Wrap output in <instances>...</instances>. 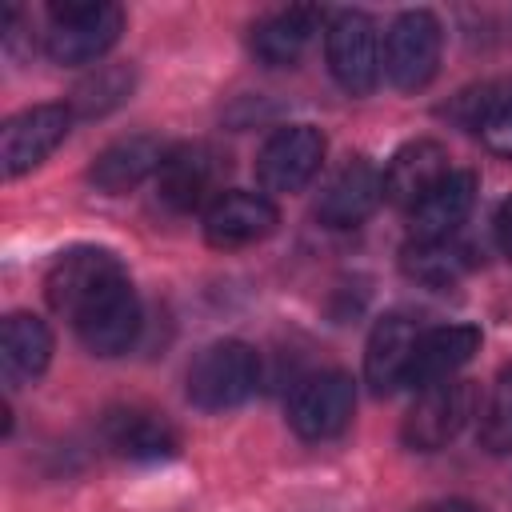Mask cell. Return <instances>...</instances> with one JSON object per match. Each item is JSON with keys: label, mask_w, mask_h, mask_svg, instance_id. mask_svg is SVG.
<instances>
[{"label": "cell", "mask_w": 512, "mask_h": 512, "mask_svg": "<svg viewBox=\"0 0 512 512\" xmlns=\"http://www.w3.org/2000/svg\"><path fill=\"white\" fill-rule=\"evenodd\" d=\"M260 384V360L244 340L208 344L188 368V400L204 412H224L244 404Z\"/></svg>", "instance_id": "7a4b0ae2"}, {"label": "cell", "mask_w": 512, "mask_h": 512, "mask_svg": "<svg viewBox=\"0 0 512 512\" xmlns=\"http://www.w3.org/2000/svg\"><path fill=\"white\" fill-rule=\"evenodd\" d=\"M476 204V176L472 172H448L444 184H436L412 212H408V224H412V240L420 244H432V240H452L456 228L464 224V216L472 212Z\"/></svg>", "instance_id": "ac0fdd59"}, {"label": "cell", "mask_w": 512, "mask_h": 512, "mask_svg": "<svg viewBox=\"0 0 512 512\" xmlns=\"http://www.w3.org/2000/svg\"><path fill=\"white\" fill-rule=\"evenodd\" d=\"M132 92V72L128 68H96V76H88L76 92H72V112L76 116H104L116 104H124V96Z\"/></svg>", "instance_id": "d4e9b609"}, {"label": "cell", "mask_w": 512, "mask_h": 512, "mask_svg": "<svg viewBox=\"0 0 512 512\" xmlns=\"http://www.w3.org/2000/svg\"><path fill=\"white\" fill-rule=\"evenodd\" d=\"M476 348H480V328H472V324H444V328L420 332L416 352H412V376H408V384L432 388V384L456 380V372L472 360Z\"/></svg>", "instance_id": "e0dca14e"}, {"label": "cell", "mask_w": 512, "mask_h": 512, "mask_svg": "<svg viewBox=\"0 0 512 512\" xmlns=\"http://www.w3.org/2000/svg\"><path fill=\"white\" fill-rule=\"evenodd\" d=\"M164 152H168V148H164L156 136H124V140L108 144V148L92 160L88 180H92L100 192L120 196V192L136 188L140 180L156 176L160 164H164Z\"/></svg>", "instance_id": "d6986e66"}, {"label": "cell", "mask_w": 512, "mask_h": 512, "mask_svg": "<svg viewBox=\"0 0 512 512\" xmlns=\"http://www.w3.org/2000/svg\"><path fill=\"white\" fill-rule=\"evenodd\" d=\"M84 348H92L96 356H120L132 348L136 332H140V300L132 292V284L124 292H116L112 300H104L96 312H88L76 324Z\"/></svg>", "instance_id": "7402d4cb"}, {"label": "cell", "mask_w": 512, "mask_h": 512, "mask_svg": "<svg viewBox=\"0 0 512 512\" xmlns=\"http://www.w3.org/2000/svg\"><path fill=\"white\" fill-rule=\"evenodd\" d=\"M444 112L456 124H464L468 132H476L496 156H508L512 160V84L496 80V84L468 88Z\"/></svg>", "instance_id": "2e32d148"}, {"label": "cell", "mask_w": 512, "mask_h": 512, "mask_svg": "<svg viewBox=\"0 0 512 512\" xmlns=\"http://www.w3.org/2000/svg\"><path fill=\"white\" fill-rule=\"evenodd\" d=\"M68 124H72L68 104H32V108L16 112L0 128V168H4V176L8 180L24 176L44 156H52L56 144L68 136Z\"/></svg>", "instance_id": "52a82bcc"}, {"label": "cell", "mask_w": 512, "mask_h": 512, "mask_svg": "<svg viewBox=\"0 0 512 512\" xmlns=\"http://www.w3.org/2000/svg\"><path fill=\"white\" fill-rule=\"evenodd\" d=\"M380 200H384V172L372 160L356 156L332 176V184L324 188V196L316 204V216L328 228H356L360 220H368L376 212Z\"/></svg>", "instance_id": "7c38bea8"}, {"label": "cell", "mask_w": 512, "mask_h": 512, "mask_svg": "<svg viewBox=\"0 0 512 512\" xmlns=\"http://www.w3.org/2000/svg\"><path fill=\"white\" fill-rule=\"evenodd\" d=\"M224 172V156L208 144H180L164 152V164L156 172V196L172 212H192L200 204L220 200L216 184Z\"/></svg>", "instance_id": "9c48e42d"}, {"label": "cell", "mask_w": 512, "mask_h": 512, "mask_svg": "<svg viewBox=\"0 0 512 512\" xmlns=\"http://www.w3.org/2000/svg\"><path fill=\"white\" fill-rule=\"evenodd\" d=\"M404 268H408V276H416V280H424L432 288H444L468 268V252L456 248L452 240H432V244L412 240L404 248Z\"/></svg>", "instance_id": "603a6c76"}, {"label": "cell", "mask_w": 512, "mask_h": 512, "mask_svg": "<svg viewBox=\"0 0 512 512\" xmlns=\"http://www.w3.org/2000/svg\"><path fill=\"white\" fill-rule=\"evenodd\" d=\"M324 160V136L312 124H288L272 132L256 156V180L264 192H300Z\"/></svg>", "instance_id": "ba28073f"}, {"label": "cell", "mask_w": 512, "mask_h": 512, "mask_svg": "<svg viewBox=\"0 0 512 512\" xmlns=\"http://www.w3.org/2000/svg\"><path fill=\"white\" fill-rule=\"evenodd\" d=\"M412 512H484V508L472 504V500H428V504H420Z\"/></svg>", "instance_id": "4316f807"}, {"label": "cell", "mask_w": 512, "mask_h": 512, "mask_svg": "<svg viewBox=\"0 0 512 512\" xmlns=\"http://www.w3.org/2000/svg\"><path fill=\"white\" fill-rule=\"evenodd\" d=\"M100 432H104L108 448L116 456H128V460H168L180 448V432L160 412H148L136 404L108 408Z\"/></svg>", "instance_id": "5bb4252c"}, {"label": "cell", "mask_w": 512, "mask_h": 512, "mask_svg": "<svg viewBox=\"0 0 512 512\" xmlns=\"http://www.w3.org/2000/svg\"><path fill=\"white\" fill-rule=\"evenodd\" d=\"M440 20L424 8L400 12L384 36V72L400 92L424 88L440 68Z\"/></svg>", "instance_id": "277c9868"}, {"label": "cell", "mask_w": 512, "mask_h": 512, "mask_svg": "<svg viewBox=\"0 0 512 512\" xmlns=\"http://www.w3.org/2000/svg\"><path fill=\"white\" fill-rule=\"evenodd\" d=\"M328 68L336 84L352 96H364L380 80V36L372 16L364 12H336L328 24Z\"/></svg>", "instance_id": "8992f818"}, {"label": "cell", "mask_w": 512, "mask_h": 512, "mask_svg": "<svg viewBox=\"0 0 512 512\" xmlns=\"http://www.w3.org/2000/svg\"><path fill=\"white\" fill-rule=\"evenodd\" d=\"M280 224V212L260 192H220L204 208V240L212 248H244L264 236H272Z\"/></svg>", "instance_id": "8fae6325"}, {"label": "cell", "mask_w": 512, "mask_h": 512, "mask_svg": "<svg viewBox=\"0 0 512 512\" xmlns=\"http://www.w3.org/2000/svg\"><path fill=\"white\" fill-rule=\"evenodd\" d=\"M52 360V332L40 316L12 312L0 328V372L4 384H32Z\"/></svg>", "instance_id": "ffe728a7"}, {"label": "cell", "mask_w": 512, "mask_h": 512, "mask_svg": "<svg viewBox=\"0 0 512 512\" xmlns=\"http://www.w3.org/2000/svg\"><path fill=\"white\" fill-rule=\"evenodd\" d=\"M324 12L316 8H280L264 20H256L252 28V56L268 68H284V64H296L300 52L308 48V40L316 36Z\"/></svg>", "instance_id": "44dd1931"}, {"label": "cell", "mask_w": 512, "mask_h": 512, "mask_svg": "<svg viewBox=\"0 0 512 512\" xmlns=\"http://www.w3.org/2000/svg\"><path fill=\"white\" fill-rule=\"evenodd\" d=\"M124 32V12L104 0L84 4H52L44 48L56 64H92L100 60Z\"/></svg>", "instance_id": "3957f363"}, {"label": "cell", "mask_w": 512, "mask_h": 512, "mask_svg": "<svg viewBox=\"0 0 512 512\" xmlns=\"http://www.w3.org/2000/svg\"><path fill=\"white\" fill-rule=\"evenodd\" d=\"M128 288V272L108 248H68L56 256V264L44 276L48 304L80 324L88 312H96L104 300Z\"/></svg>", "instance_id": "6da1fadb"}, {"label": "cell", "mask_w": 512, "mask_h": 512, "mask_svg": "<svg viewBox=\"0 0 512 512\" xmlns=\"http://www.w3.org/2000/svg\"><path fill=\"white\" fill-rule=\"evenodd\" d=\"M416 340H420L416 320H408L400 312L376 320L368 348H364V380L372 384V392H396L408 384Z\"/></svg>", "instance_id": "9a60e30c"}, {"label": "cell", "mask_w": 512, "mask_h": 512, "mask_svg": "<svg viewBox=\"0 0 512 512\" xmlns=\"http://www.w3.org/2000/svg\"><path fill=\"white\" fill-rule=\"evenodd\" d=\"M356 412V384L344 372H316L296 384L288 400V424L304 440H332Z\"/></svg>", "instance_id": "5b68a950"}, {"label": "cell", "mask_w": 512, "mask_h": 512, "mask_svg": "<svg viewBox=\"0 0 512 512\" xmlns=\"http://www.w3.org/2000/svg\"><path fill=\"white\" fill-rule=\"evenodd\" d=\"M496 240H500V248H504V256H512V196L500 204V212H496Z\"/></svg>", "instance_id": "484cf974"}, {"label": "cell", "mask_w": 512, "mask_h": 512, "mask_svg": "<svg viewBox=\"0 0 512 512\" xmlns=\"http://www.w3.org/2000/svg\"><path fill=\"white\" fill-rule=\"evenodd\" d=\"M468 416H472V388L464 380H444V384L420 388V396L404 420V440L416 452H436L464 428Z\"/></svg>", "instance_id": "30bf717a"}, {"label": "cell", "mask_w": 512, "mask_h": 512, "mask_svg": "<svg viewBox=\"0 0 512 512\" xmlns=\"http://www.w3.org/2000/svg\"><path fill=\"white\" fill-rule=\"evenodd\" d=\"M480 444L492 456L512 452V364H504L492 380V392L480 412Z\"/></svg>", "instance_id": "cb8c5ba5"}, {"label": "cell", "mask_w": 512, "mask_h": 512, "mask_svg": "<svg viewBox=\"0 0 512 512\" xmlns=\"http://www.w3.org/2000/svg\"><path fill=\"white\" fill-rule=\"evenodd\" d=\"M448 172H452V164H448L444 144H436V140H412L384 168V200L396 204V208H404V212H412L436 184L448 180Z\"/></svg>", "instance_id": "4fadbf2b"}]
</instances>
